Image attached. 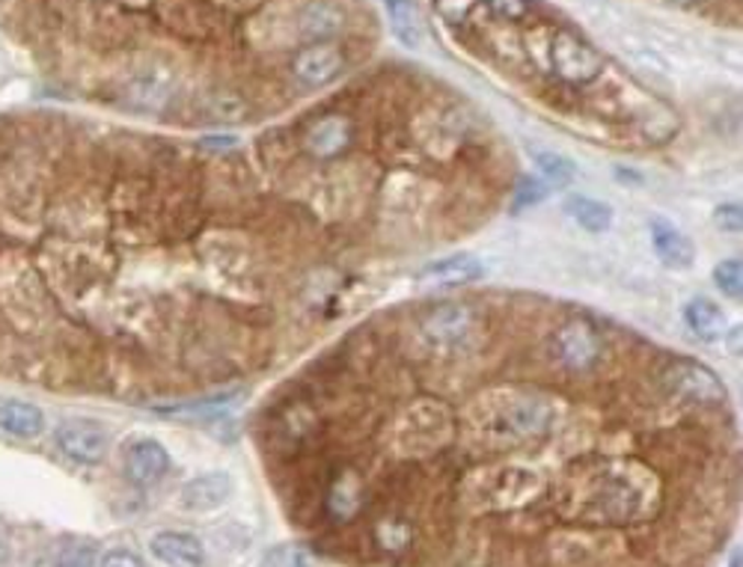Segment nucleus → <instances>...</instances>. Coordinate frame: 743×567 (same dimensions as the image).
Segmentation results:
<instances>
[{
    "mask_svg": "<svg viewBox=\"0 0 743 567\" xmlns=\"http://www.w3.org/2000/svg\"><path fill=\"white\" fill-rule=\"evenodd\" d=\"M265 567H315V556L303 544H282L265 556Z\"/></svg>",
    "mask_w": 743,
    "mask_h": 567,
    "instance_id": "5701e85b",
    "label": "nucleus"
},
{
    "mask_svg": "<svg viewBox=\"0 0 743 567\" xmlns=\"http://www.w3.org/2000/svg\"><path fill=\"white\" fill-rule=\"evenodd\" d=\"M0 431L19 440H33L45 431V416L31 401L7 399L0 401Z\"/></svg>",
    "mask_w": 743,
    "mask_h": 567,
    "instance_id": "dca6fc26",
    "label": "nucleus"
},
{
    "mask_svg": "<svg viewBox=\"0 0 743 567\" xmlns=\"http://www.w3.org/2000/svg\"><path fill=\"white\" fill-rule=\"evenodd\" d=\"M713 223H717V230L729 232V235H741V230H743L741 205H738V202L720 205V209L713 211Z\"/></svg>",
    "mask_w": 743,
    "mask_h": 567,
    "instance_id": "393cba45",
    "label": "nucleus"
},
{
    "mask_svg": "<svg viewBox=\"0 0 743 567\" xmlns=\"http://www.w3.org/2000/svg\"><path fill=\"white\" fill-rule=\"evenodd\" d=\"M729 567H741V553H738V549L732 553V562H729Z\"/></svg>",
    "mask_w": 743,
    "mask_h": 567,
    "instance_id": "7c9ffc66",
    "label": "nucleus"
},
{
    "mask_svg": "<svg viewBox=\"0 0 743 567\" xmlns=\"http://www.w3.org/2000/svg\"><path fill=\"white\" fill-rule=\"evenodd\" d=\"M547 200V188H544L542 181L530 179V176H523L521 181H518V188H514V200H512V209L514 211H523V209H533V205H539V202Z\"/></svg>",
    "mask_w": 743,
    "mask_h": 567,
    "instance_id": "b1692460",
    "label": "nucleus"
},
{
    "mask_svg": "<svg viewBox=\"0 0 743 567\" xmlns=\"http://www.w3.org/2000/svg\"><path fill=\"white\" fill-rule=\"evenodd\" d=\"M652 247L663 268L690 270L696 265L694 241L687 238L678 226H673L669 220H652Z\"/></svg>",
    "mask_w": 743,
    "mask_h": 567,
    "instance_id": "9b49d317",
    "label": "nucleus"
},
{
    "mask_svg": "<svg viewBox=\"0 0 743 567\" xmlns=\"http://www.w3.org/2000/svg\"><path fill=\"white\" fill-rule=\"evenodd\" d=\"M54 437H57L63 455L78 464H101L111 446L108 431L99 429L96 422H66Z\"/></svg>",
    "mask_w": 743,
    "mask_h": 567,
    "instance_id": "0eeeda50",
    "label": "nucleus"
},
{
    "mask_svg": "<svg viewBox=\"0 0 743 567\" xmlns=\"http://www.w3.org/2000/svg\"><path fill=\"white\" fill-rule=\"evenodd\" d=\"M553 69L568 84H592L601 78L603 54L574 31H559L551 45Z\"/></svg>",
    "mask_w": 743,
    "mask_h": 567,
    "instance_id": "7ed1b4c3",
    "label": "nucleus"
},
{
    "mask_svg": "<svg viewBox=\"0 0 743 567\" xmlns=\"http://www.w3.org/2000/svg\"><path fill=\"white\" fill-rule=\"evenodd\" d=\"M422 336L437 351L470 348L479 336V315L464 303H441L420 319Z\"/></svg>",
    "mask_w": 743,
    "mask_h": 567,
    "instance_id": "f257e3e1",
    "label": "nucleus"
},
{
    "mask_svg": "<svg viewBox=\"0 0 743 567\" xmlns=\"http://www.w3.org/2000/svg\"><path fill=\"white\" fill-rule=\"evenodd\" d=\"M99 565V549L92 541H66L57 549L54 567H96Z\"/></svg>",
    "mask_w": 743,
    "mask_h": 567,
    "instance_id": "412c9836",
    "label": "nucleus"
},
{
    "mask_svg": "<svg viewBox=\"0 0 743 567\" xmlns=\"http://www.w3.org/2000/svg\"><path fill=\"white\" fill-rule=\"evenodd\" d=\"M485 277L483 262L473 259L467 253H458V256H446V259H437L432 265H425L420 270L422 282H432V286H470L476 279Z\"/></svg>",
    "mask_w": 743,
    "mask_h": 567,
    "instance_id": "f8f14e48",
    "label": "nucleus"
},
{
    "mask_svg": "<svg viewBox=\"0 0 743 567\" xmlns=\"http://www.w3.org/2000/svg\"><path fill=\"white\" fill-rule=\"evenodd\" d=\"M565 211H568V218L580 230L592 232V235H601V232L613 226V209L607 202L595 200V197H568L565 200Z\"/></svg>",
    "mask_w": 743,
    "mask_h": 567,
    "instance_id": "a211bd4d",
    "label": "nucleus"
},
{
    "mask_svg": "<svg viewBox=\"0 0 743 567\" xmlns=\"http://www.w3.org/2000/svg\"><path fill=\"white\" fill-rule=\"evenodd\" d=\"M291 69H295V78L301 80L303 87L319 90V87L333 84L345 71V54L331 42H312L303 51H298Z\"/></svg>",
    "mask_w": 743,
    "mask_h": 567,
    "instance_id": "39448f33",
    "label": "nucleus"
},
{
    "mask_svg": "<svg viewBox=\"0 0 743 567\" xmlns=\"http://www.w3.org/2000/svg\"><path fill=\"white\" fill-rule=\"evenodd\" d=\"M684 324L690 327V333L699 342H708V345L729 336V319H725V312L708 298H694L684 307Z\"/></svg>",
    "mask_w": 743,
    "mask_h": 567,
    "instance_id": "ddd939ff",
    "label": "nucleus"
},
{
    "mask_svg": "<svg viewBox=\"0 0 743 567\" xmlns=\"http://www.w3.org/2000/svg\"><path fill=\"white\" fill-rule=\"evenodd\" d=\"M7 558H10V549H7V544H3V537H0V565H3Z\"/></svg>",
    "mask_w": 743,
    "mask_h": 567,
    "instance_id": "c756f323",
    "label": "nucleus"
},
{
    "mask_svg": "<svg viewBox=\"0 0 743 567\" xmlns=\"http://www.w3.org/2000/svg\"><path fill=\"white\" fill-rule=\"evenodd\" d=\"M352 140V129L342 116H328V120L315 122L307 134V149L315 155V158H333L340 155Z\"/></svg>",
    "mask_w": 743,
    "mask_h": 567,
    "instance_id": "f3484780",
    "label": "nucleus"
},
{
    "mask_svg": "<svg viewBox=\"0 0 743 567\" xmlns=\"http://www.w3.org/2000/svg\"><path fill=\"white\" fill-rule=\"evenodd\" d=\"M96 567H146L143 565V558L137 553H131V549H111V553H104L99 558V565Z\"/></svg>",
    "mask_w": 743,
    "mask_h": 567,
    "instance_id": "cd10ccee",
    "label": "nucleus"
},
{
    "mask_svg": "<svg viewBox=\"0 0 743 567\" xmlns=\"http://www.w3.org/2000/svg\"><path fill=\"white\" fill-rule=\"evenodd\" d=\"M663 383L675 399L690 401V404H723L729 399V389L717 371L696 359H675L663 371Z\"/></svg>",
    "mask_w": 743,
    "mask_h": 567,
    "instance_id": "f03ea898",
    "label": "nucleus"
},
{
    "mask_svg": "<svg viewBox=\"0 0 743 567\" xmlns=\"http://www.w3.org/2000/svg\"><path fill=\"white\" fill-rule=\"evenodd\" d=\"M526 152H530V158L535 160V169H539V173H542L544 179L551 181V185L565 188V185H572V181L577 179V167H574V160L559 155V152L535 149V146H530Z\"/></svg>",
    "mask_w": 743,
    "mask_h": 567,
    "instance_id": "aec40b11",
    "label": "nucleus"
},
{
    "mask_svg": "<svg viewBox=\"0 0 743 567\" xmlns=\"http://www.w3.org/2000/svg\"><path fill=\"white\" fill-rule=\"evenodd\" d=\"M675 7H696V3H702V0H669Z\"/></svg>",
    "mask_w": 743,
    "mask_h": 567,
    "instance_id": "c85d7f7f",
    "label": "nucleus"
},
{
    "mask_svg": "<svg viewBox=\"0 0 743 567\" xmlns=\"http://www.w3.org/2000/svg\"><path fill=\"white\" fill-rule=\"evenodd\" d=\"M342 27H345V15L328 0H312L298 15V31L307 42H328Z\"/></svg>",
    "mask_w": 743,
    "mask_h": 567,
    "instance_id": "2eb2a0df",
    "label": "nucleus"
},
{
    "mask_svg": "<svg viewBox=\"0 0 743 567\" xmlns=\"http://www.w3.org/2000/svg\"><path fill=\"white\" fill-rule=\"evenodd\" d=\"M149 553L155 562L164 567H202L206 565V547L202 541L191 532H179V529H164L158 535H152Z\"/></svg>",
    "mask_w": 743,
    "mask_h": 567,
    "instance_id": "9d476101",
    "label": "nucleus"
},
{
    "mask_svg": "<svg viewBox=\"0 0 743 567\" xmlns=\"http://www.w3.org/2000/svg\"><path fill=\"white\" fill-rule=\"evenodd\" d=\"M713 282L729 300L743 298V265L741 259H725L713 268Z\"/></svg>",
    "mask_w": 743,
    "mask_h": 567,
    "instance_id": "4be33fe9",
    "label": "nucleus"
},
{
    "mask_svg": "<svg viewBox=\"0 0 743 567\" xmlns=\"http://www.w3.org/2000/svg\"><path fill=\"white\" fill-rule=\"evenodd\" d=\"M232 490V476L223 472V469H214V472H202V476L191 478L185 488H181V508L185 511H193V514H211L230 502Z\"/></svg>",
    "mask_w": 743,
    "mask_h": 567,
    "instance_id": "6e6552de",
    "label": "nucleus"
},
{
    "mask_svg": "<svg viewBox=\"0 0 743 567\" xmlns=\"http://www.w3.org/2000/svg\"><path fill=\"white\" fill-rule=\"evenodd\" d=\"M485 7L494 12V15H500V19H509V21H518L526 15V0H483Z\"/></svg>",
    "mask_w": 743,
    "mask_h": 567,
    "instance_id": "bb28decb",
    "label": "nucleus"
},
{
    "mask_svg": "<svg viewBox=\"0 0 743 567\" xmlns=\"http://www.w3.org/2000/svg\"><path fill=\"white\" fill-rule=\"evenodd\" d=\"M384 10L390 15V31L404 48H422L429 40L420 7L413 0H384Z\"/></svg>",
    "mask_w": 743,
    "mask_h": 567,
    "instance_id": "4468645a",
    "label": "nucleus"
},
{
    "mask_svg": "<svg viewBox=\"0 0 743 567\" xmlns=\"http://www.w3.org/2000/svg\"><path fill=\"white\" fill-rule=\"evenodd\" d=\"M473 3H476V0H434L437 12H441L450 24H462V21L470 15Z\"/></svg>",
    "mask_w": 743,
    "mask_h": 567,
    "instance_id": "a878e982",
    "label": "nucleus"
},
{
    "mask_svg": "<svg viewBox=\"0 0 743 567\" xmlns=\"http://www.w3.org/2000/svg\"><path fill=\"white\" fill-rule=\"evenodd\" d=\"M170 469V452L158 443V440H134L125 452V476L137 485V488H152L158 485Z\"/></svg>",
    "mask_w": 743,
    "mask_h": 567,
    "instance_id": "1a4fd4ad",
    "label": "nucleus"
},
{
    "mask_svg": "<svg viewBox=\"0 0 743 567\" xmlns=\"http://www.w3.org/2000/svg\"><path fill=\"white\" fill-rule=\"evenodd\" d=\"M129 99L134 108L162 110L167 104V99H170V80L164 78V75H155V71L141 75V78L131 84Z\"/></svg>",
    "mask_w": 743,
    "mask_h": 567,
    "instance_id": "6ab92c4d",
    "label": "nucleus"
},
{
    "mask_svg": "<svg viewBox=\"0 0 743 567\" xmlns=\"http://www.w3.org/2000/svg\"><path fill=\"white\" fill-rule=\"evenodd\" d=\"M553 410L547 401L542 399H512L497 416L494 429L502 431L506 437L512 440H530L542 437L544 431L551 429Z\"/></svg>",
    "mask_w": 743,
    "mask_h": 567,
    "instance_id": "423d86ee",
    "label": "nucleus"
},
{
    "mask_svg": "<svg viewBox=\"0 0 743 567\" xmlns=\"http://www.w3.org/2000/svg\"><path fill=\"white\" fill-rule=\"evenodd\" d=\"M553 354L572 371H589L601 359L603 338L592 321L572 319L553 333Z\"/></svg>",
    "mask_w": 743,
    "mask_h": 567,
    "instance_id": "20e7f679",
    "label": "nucleus"
}]
</instances>
